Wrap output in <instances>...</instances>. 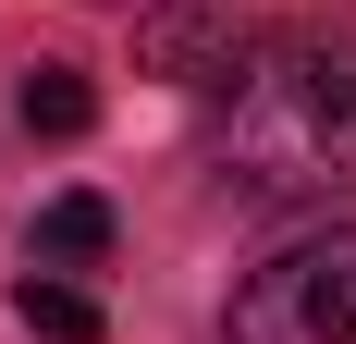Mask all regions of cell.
I'll return each instance as SVG.
<instances>
[{
  "instance_id": "obj_1",
  "label": "cell",
  "mask_w": 356,
  "mask_h": 344,
  "mask_svg": "<svg viewBox=\"0 0 356 344\" xmlns=\"http://www.w3.org/2000/svg\"><path fill=\"white\" fill-rule=\"evenodd\" d=\"M221 172L246 197H344L356 185V37L295 25L258 37L221 111Z\"/></svg>"
},
{
  "instance_id": "obj_2",
  "label": "cell",
  "mask_w": 356,
  "mask_h": 344,
  "mask_svg": "<svg viewBox=\"0 0 356 344\" xmlns=\"http://www.w3.org/2000/svg\"><path fill=\"white\" fill-rule=\"evenodd\" d=\"M234 344H356V221L270 246L234 283Z\"/></svg>"
},
{
  "instance_id": "obj_3",
  "label": "cell",
  "mask_w": 356,
  "mask_h": 344,
  "mask_svg": "<svg viewBox=\"0 0 356 344\" xmlns=\"http://www.w3.org/2000/svg\"><path fill=\"white\" fill-rule=\"evenodd\" d=\"M136 74H160V86H234L246 74V37L209 0H160V13H136Z\"/></svg>"
},
{
  "instance_id": "obj_4",
  "label": "cell",
  "mask_w": 356,
  "mask_h": 344,
  "mask_svg": "<svg viewBox=\"0 0 356 344\" xmlns=\"http://www.w3.org/2000/svg\"><path fill=\"white\" fill-rule=\"evenodd\" d=\"M86 258H111V197H49L37 209V271H86Z\"/></svg>"
},
{
  "instance_id": "obj_5",
  "label": "cell",
  "mask_w": 356,
  "mask_h": 344,
  "mask_svg": "<svg viewBox=\"0 0 356 344\" xmlns=\"http://www.w3.org/2000/svg\"><path fill=\"white\" fill-rule=\"evenodd\" d=\"M13 320H25L37 344H99V295L62 283V271H25V283H13Z\"/></svg>"
},
{
  "instance_id": "obj_6",
  "label": "cell",
  "mask_w": 356,
  "mask_h": 344,
  "mask_svg": "<svg viewBox=\"0 0 356 344\" xmlns=\"http://www.w3.org/2000/svg\"><path fill=\"white\" fill-rule=\"evenodd\" d=\"M13 111H25V136H86V123H99V86L74 62H37L25 86H13Z\"/></svg>"
}]
</instances>
